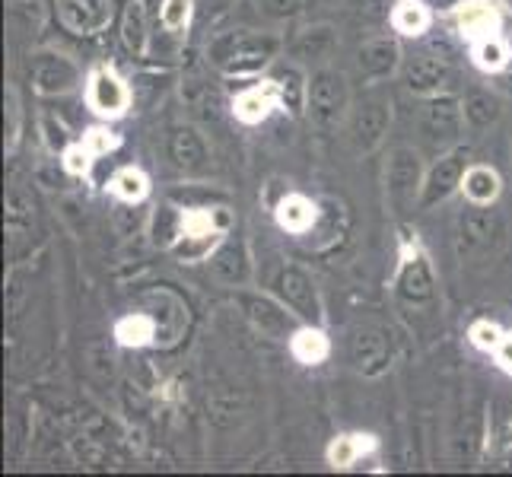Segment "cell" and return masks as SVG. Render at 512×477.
<instances>
[{
    "mask_svg": "<svg viewBox=\"0 0 512 477\" xmlns=\"http://www.w3.org/2000/svg\"><path fill=\"white\" fill-rule=\"evenodd\" d=\"M284 51V39L271 32L233 29L220 32L207 45V61L226 77H255Z\"/></svg>",
    "mask_w": 512,
    "mask_h": 477,
    "instance_id": "6da1fadb",
    "label": "cell"
},
{
    "mask_svg": "<svg viewBox=\"0 0 512 477\" xmlns=\"http://www.w3.org/2000/svg\"><path fill=\"white\" fill-rule=\"evenodd\" d=\"M353 109L350 83L344 70L322 64L309 74V93H306V115L319 131H338L347 125V115Z\"/></svg>",
    "mask_w": 512,
    "mask_h": 477,
    "instance_id": "7a4b0ae2",
    "label": "cell"
},
{
    "mask_svg": "<svg viewBox=\"0 0 512 477\" xmlns=\"http://www.w3.org/2000/svg\"><path fill=\"white\" fill-rule=\"evenodd\" d=\"M423 179H427V166H423L417 147L401 144V147H395L392 153H388L385 191H388V204L395 207L398 217H408L414 207H420Z\"/></svg>",
    "mask_w": 512,
    "mask_h": 477,
    "instance_id": "3957f363",
    "label": "cell"
},
{
    "mask_svg": "<svg viewBox=\"0 0 512 477\" xmlns=\"http://www.w3.org/2000/svg\"><path fill=\"white\" fill-rule=\"evenodd\" d=\"M462 128H465L462 99L452 93H439L427 99V105H423V112H420V134H423V144L430 150L446 153L458 147Z\"/></svg>",
    "mask_w": 512,
    "mask_h": 477,
    "instance_id": "277c9868",
    "label": "cell"
},
{
    "mask_svg": "<svg viewBox=\"0 0 512 477\" xmlns=\"http://www.w3.org/2000/svg\"><path fill=\"white\" fill-rule=\"evenodd\" d=\"M236 303L242 309V315L249 318L252 328L261 331L264 338L271 341H290L296 328H299V318L290 306H284L274 293H252V290H236Z\"/></svg>",
    "mask_w": 512,
    "mask_h": 477,
    "instance_id": "5b68a950",
    "label": "cell"
},
{
    "mask_svg": "<svg viewBox=\"0 0 512 477\" xmlns=\"http://www.w3.org/2000/svg\"><path fill=\"white\" fill-rule=\"evenodd\" d=\"M401 77H404V86H408L411 93L430 99L439 93H449V86L455 83V64H452V58L443 55V51L420 48V51H414V55L404 58Z\"/></svg>",
    "mask_w": 512,
    "mask_h": 477,
    "instance_id": "8992f818",
    "label": "cell"
},
{
    "mask_svg": "<svg viewBox=\"0 0 512 477\" xmlns=\"http://www.w3.org/2000/svg\"><path fill=\"white\" fill-rule=\"evenodd\" d=\"M468 147H452L446 153H436V159L427 166V179H423L420 210H433L443 201H449L455 191H462V179L468 172Z\"/></svg>",
    "mask_w": 512,
    "mask_h": 477,
    "instance_id": "52a82bcc",
    "label": "cell"
},
{
    "mask_svg": "<svg viewBox=\"0 0 512 477\" xmlns=\"http://www.w3.org/2000/svg\"><path fill=\"white\" fill-rule=\"evenodd\" d=\"M271 293L284 306H290L303 322H315L322 315L319 287H315L312 274L303 264H284V268H277V274L271 277Z\"/></svg>",
    "mask_w": 512,
    "mask_h": 477,
    "instance_id": "ba28073f",
    "label": "cell"
},
{
    "mask_svg": "<svg viewBox=\"0 0 512 477\" xmlns=\"http://www.w3.org/2000/svg\"><path fill=\"white\" fill-rule=\"evenodd\" d=\"M347 140L357 153H376L382 147V140L388 137L392 128V109L385 99H363L360 105H353L347 115Z\"/></svg>",
    "mask_w": 512,
    "mask_h": 477,
    "instance_id": "9c48e42d",
    "label": "cell"
},
{
    "mask_svg": "<svg viewBox=\"0 0 512 477\" xmlns=\"http://www.w3.org/2000/svg\"><path fill=\"white\" fill-rule=\"evenodd\" d=\"M86 105L99 118H121L134 105V86L115 67H96L86 80Z\"/></svg>",
    "mask_w": 512,
    "mask_h": 477,
    "instance_id": "30bf717a",
    "label": "cell"
},
{
    "mask_svg": "<svg viewBox=\"0 0 512 477\" xmlns=\"http://www.w3.org/2000/svg\"><path fill=\"white\" fill-rule=\"evenodd\" d=\"M503 220L490 207L471 204V210L458 226V255L462 258H487L500 249L503 242Z\"/></svg>",
    "mask_w": 512,
    "mask_h": 477,
    "instance_id": "8fae6325",
    "label": "cell"
},
{
    "mask_svg": "<svg viewBox=\"0 0 512 477\" xmlns=\"http://www.w3.org/2000/svg\"><path fill=\"white\" fill-rule=\"evenodd\" d=\"M83 83L80 64L61 51H39L32 55V90L39 96H70Z\"/></svg>",
    "mask_w": 512,
    "mask_h": 477,
    "instance_id": "7c38bea8",
    "label": "cell"
},
{
    "mask_svg": "<svg viewBox=\"0 0 512 477\" xmlns=\"http://www.w3.org/2000/svg\"><path fill=\"white\" fill-rule=\"evenodd\" d=\"M166 159L175 172L201 175L210 166V147L194 125H172L166 131Z\"/></svg>",
    "mask_w": 512,
    "mask_h": 477,
    "instance_id": "4fadbf2b",
    "label": "cell"
},
{
    "mask_svg": "<svg viewBox=\"0 0 512 477\" xmlns=\"http://www.w3.org/2000/svg\"><path fill=\"white\" fill-rule=\"evenodd\" d=\"M357 74L363 83H382L388 77H395L404 67V51L401 42L392 39V35H379V39H369L357 48Z\"/></svg>",
    "mask_w": 512,
    "mask_h": 477,
    "instance_id": "5bb4252c",
    "label": "cell"
},
{
    "mask_svg": "<svg viewBox=\"0 0 512 477\" xmlns=\"http://www.w3.org/2000/svg\"><path fill=\"white\" fill-rule=\"evenodd\" d=\"M58 20L74 35H99L115 20V0H55Z\"/></svg>",
    "mask_w": 512,
    "mask_h": 477,
    "instance_id": "9a60e30c",
    "label": "cell"
},
{
    "mask_svg": "<svg viewBox=\"0 0 512 477\" xmlns=\"http://www.w3.org/2000/svg\"><path fill=\"white\" fill-rule=\"evenodd\" d=\"M350 360L363 376H379L392 366V334L379 325H366L353 334Z\"/></svg>",
    "mask_w": 512,
    "mask_h": 477,
    "instance_id": "2e32d148",
    "label": "cell"
},
{
    "mask_svg": "<svg viewBox=\"0 0 512 477\" xmlns=\"http://www.w3.org/2000/svg\"><path fill=\"white\" fill-rule=\"evenodd\" d=\"M207 261H210V274L223 287L239 290L252 280V255L242 239H223Z\"/></svg>",
    "mask_w": 512,
    "mask_h": 477,
    "instance_id": "e0dca14e",
    "label": "cell"
},
{
    "mask_svg": "<svg viewBox=\"0 0 512 477\" xmlns=\"http://www.w3.org/2000/svg\"><path fill=\"white\" fill-rule=\"evenodd\" d=\"M334 51H338V32L328 23H315V26H306L303 32H296V39L287 45V58L303 67L306 64L322 67L334 58Z\"/></svg>",
    "mask_w": 512,
    "mask_h": 477,
    "instance_id": "ac0fdd59",
    "label": "cell"
},
{
    "mask_svg": "<svg viewBox=\"0 0 512 477\" xmlns=\"http://www.w3.org/2000/svg\"><path fill=\"white\" fill-rule=\"evenodd\" d=\"M274 220L290 236H309L322 220V201H312V198H306V194L290 191L277 201Z\"/></svg>",
    "mask_w": 512,
    "mask_h": 477,
    "instance_id": "d6986e66",
    "label": "cell"
},
{
    "mask_svg": "<svg viewBox=\"0 0 512 477\" xmlns=\"http://www.w3.org/2000/svg\"><path fill=\"white\" fill-rule=\"evenodd\" d=\"M452 16H455L458 32L471 42L487 39V35H497L500 23H503L500 7L493 4V0H462V4L452 7Z\"/></svg>",
    "mask_w": 512,
    "mask_h": 477,
    "instance_id": "ffe728a7",
    "label": "cell"
},
{
    "mask_svg": "<svg viewBox=\"0 0 512 477\" xmlns=\"http://www.w3.org/2000/svg\"><path fill=\"white\" fill-rule=\"evenodd\" d=\"M398 293H401L404 303H411V306H423L433 299V293H436L433 268L420 249H414L408 258H404L401 274H398Z\"/></svg>",
    "mask_w": 512,
    "mask_h": 477,
    "instance_id": "44dd1931",
    "label": "cell"
},
{
    "mask_svg": "<svg viewBox=\"0 0 512 477\" xmlns=\"http://www.w3.org/2000/svg\"><path fill=\"white\" fill-rule=\"evenodd\" d=\"M274 109H280L274 77L261 80L255 86H245V90L233 99V115L242 121V125H261Z\"/></svg>",
    "mask_w": 512,
    "mask_h": 477,
    "instance_id": "7402d4cb",
    "label": "cell"
},
{
    "mask_svg": "<svg viewBox=\"0 0 512 477\" xmlns=\"http://www.w3.org/2000/svg\"><path fill=\"white\" fill-rule=\"evenodd\" d=\"M462 109H465V125L471 131H487L503 118V99L490 86H468Z\"/></svg>",
    "mask_w": 512,
    "mask_h": 477,
    "instance_id": "603a6c76",
    "label": "cell"
},
{
    "mask_svg": "<svg viewBox=\"0 0 512 477\" xmlns=\"http://www.w3.org/2000/svg\"><path fill=\"white\" fill-rule=\"evenodd\" d=\"M274 83H277V96H280V109L290 115H303L306 112V93H309V74H303V64L287 61L274 70Z\"/></svg>",
    "mask_w": 512,
    "mask_h": 477,
    "instance_id": "cb8c5ba5",
    "label": "cell"
},
{
    "mask_svg": "<svg viewBox=\"0 0 512 477\" xmlns=\"http://www.w3.org/2000/svg\"><path fill=\"white\" fill-rule=\"evenodd\" d=\"M150 13L144 0H125V10H121V42L131 51V55L144 58L150 51Z\"/></svg>",
    "mask_w": 512,
    "mask_h": 477,
    "instance_id": "d4e9b609",
    "label": "cell"
},
{
    "mask_svg": "<svg viewBox=\"0 0 512 477\" xmlns=\"http://www.w3.org/2000/svg\"><path fill=\"white\" fill-rule=\"evenodd\" d=\"M500 191H503V179H500L497 169H493V166H481V163L468 166L465 179H462V194H465L468 204L490 207L493 201L500 198Z\"/></svg>",
    "mask_w": 512,
    "mask_h": 477,
    "instance_id": "484cf974",
    "label": "cell"
},
{
    "mask_svg": "<svg viewBox=\"0 0 512 477\" xmlns=\"http://www.w3.org/2000/svg\"><path fill=\"white\" fill-rule=\"evenodd\" d=\"M388 23L398 35H408V39H420L423 32L433 26V13L423 0H398L388 13Z\"/></svg>",
    "mask_w": 512,
    "mask_h": 477,
    "instance_id": "4316f807",
    "label": "cell"
},
{
    "mask_svg": "<svg viewBox=\"0 0 512 477\" xmlns=\"http://www.w3.org/2000/svg\"><path fill=\"white\" fill-rule=\"evenodd\" d=\"M376 449V436L369 433H344V436H334L331 446H328V465L331 468H353L360 462L366 452Z\"/></svg>",
    "mask_w": 512,
    "mask_h": 477,
    "instance_id": "83f0119b",
    "label": "cell"
},
{
    "mask_svg": "<svg viewBox=\"0 0 512 477\" xmlns=\"http://www.w3.org/2000/svg\"><path fill=\"white\" fill-rule=\"evenodd\" d=\"M290 353L293 357L303 363V366H319L322 360H328V353H331V344L325 338V331L322 328H315V325H299L296 334L290 338Z\"/></svg>",
    "mask_w": 512,
    "mask_h": 477,
    "instance_id": "f1b7e54d",
    "label": "cell"
},
{
    "mask_svg": "<svg viewBox=\"0 0 512 477\" xmlns=\"http://www.w3.org/2000/svg\"><path fill=\"white\" fill-rule=\"evenodd\" d=\"M115 338H118V344H125V347H144V344L160 341V325H156L153 315L134 312V315H125L115 325Z\"/></svg>",
    "mask_w": 512,
    "mask_h": 477,
    "instance_id": "f546056e",
    "label": "cell"
},
{
    "mask_svg": "<svg viewBox=\"0 0 512 477\" xmlns=\"http://www.w3.org/2000/svg\"><path fill=\"white\" fill-rule=\"evenodd\" d=\"M109 191L115 194V198L121 204H144L147 201V194H150V179H147V172L144 169H137V166H125V169H118L112 175V182H109Z\"/></svg>",
    "mask_w": 512,
    "mask_h": 477,
    "instance_id": "4dcf8cb0",
    "label": "cell"
},
{
    "mask_svg": "<svg viewBox=\"0 0 512 477\" xmlns=\"http://www.w3.org/2000/svg\"><path fill=\"white\" fill-rule=\"evenodd\" d=\"M471 61H474V67H481L484 74H503L512 61V51L497 32V35H487V39H478L471 45Z\"/></svg>",
    "mask_w": 512,
    "mask_h": 477,
    "instance_id": "1f68e13d",
    "label": "cell"
},
{
    "mask_svg": "<svg viewBox=\"0 0 512 477\" xmlns=\"http://www.w3.org/2000/svg\"><path fill=\"white\" fill-rule=\"evenodd\" d=\"M179 229H182V210L179 207H172V204L156 207V214L150 220L153 245H160V249H172V245L179 242Z\"/></svg>",
    "mask_w": 512,
    "mask_h": 477,
    "instance_id": "d6a6232c",
    "label": "cell"
},
{
    "mask_svg": "<svg viewBox=\"0 0 512 477\" xmlns=\"http://www.w3.org/2000/svg\"><path fill=\"white\" fill-rule=\"evenodd\" d=\"M341 233H344V207L334 198H325L322 201V220L312 229V236H319L315 239V249H328V245H334L341 239Z\"/></svg>",
    "mask_w": 512,
    "mask_h": 477,
    "instance_id": "836d02e7",
    "label": "cell"
},
{
    "mask_svg": "<svg viewBox=\"0 0 512 477\" xmlns=\"http://www.w3.org/2000/svg\"><path fill=\"white\" fill-rule=\"evenodd\" d=\"M194 13H198V4L194 0H163L160 7V26L166 32H175L182 39V35L188 32Z\"/></svg>",
    "mask_w": 512,
    "mask_h": 477,
    "instance_id": "e575fe53",
    "label": "cell"
},
{
    "mask_svg": "<svg viewBox=\"0 0 512 477\" xmlns=\"http://www.w3.org/2000/svg\"><path fill=\"white\" fill-rule=\"evenodd\" d=\"M32 201L26 198L23 191H10L7 194V229L16 236V233H26V229L32 226Z\"/></svg>",
    "mask_w": 512,
    "mask_h": 477,
    "instance_id": "d590c367",
    "label": "cell"
},
{
    "mask_svg": "<svg viewBox=\"0 0 512 477\" xmlns=\"http://www.w3.org/2000/svg\"><path fill=\"white\" fill-rule=\"evenodd\" d=\"M80 144L99 159V156H109L112 150H118L121 147V137L115 131H109V128H90V131L83 134Z\"/></svg>",
    "mask_w": 512,
    "mask_h": 477,
    "instance_id": "8d00e7d4",
    "label": "cell"
},
{
    "mask_svg": "<svg viewBox=\"0 0 512 477\" xmlns=\"http://www.w3.org/2000/svg\"><path fill=\"white\" fill-rule=\"evenodd\" d=\"M39 128H42V137H45V147L48 150H67V144H70V131H67V125L61 118H55V115H42L39 118Z\"/></svg>",
    "mask_w": 512,
    "mask_h": 477,
    "instance_id": "74e56055",
    "label": "cell"
},
{
    "mask_svg": "<svg viewBox=\"0 0 512 477\" xmlns=\"http://www.w3.org/2000/svg\"><path fill=\"white\" fill-rule=\"evenodd\" d=\"M468 338L478 350H497V344L503 341V331H500L497 322H487V318H481V322H474L468 328Z\"/></svg>",
    "mask_w": 512,
    "mask_h": 477,
    "instance_id": "f35d334b",
    "label": "cell"
},
{
    "mask_svg": "<svg viewBox=\"0 0 512 477\" xmlns=\"http://www.w3.org/2000/svg\"><path fill=\"white\" fill-rule=\"evenodd\" d=\"M93 163H96V156H93L90 150H86L83 144H74V147H67V150H64V169H67L70 175H90Z\"/></svg>",
    "mask_w": 512,
    "mask_h": 477,
    "instance_id": "ab89813d",
    "label": "cell"
},
{
    "mask_svg": "<svg viewBox=\"0 0 512 477\" xmlns=\"http://www.w3.org/2000/svg\"><path fill=\"white\" fill-rule=\"evenodd\" d=\"M315 4V0H264V7H268V13L271 16H296V13H303V10H309Z\"/></svg>",
    "mask_w": 512,
    "mask_h": 477,
    "instance_id": "60d3db41",
    "label": "cell"
},
{
    "mask_svg": "<svg viewBox=\"0 0 512 477\" xmlns=\"http://www.w3.org/2000/svg\"><path fill=\"white\" fill-rule=\"evenodd\" d=\"M7 112H10V150H16V144H20V96H16L13 86L7 90Z\"/></svg>",
    "mask_w": 512,
    "mask_h": 477,
    "instance_id": "b9f144b4",
    "label": "cell"
},
{
    "mask_svg": "<svg viewBox=\"0 0 512 477\" xmlns=\"http://www.w3.org/2000/svg\"><path fill=\"white\" fill-rule=\"evenodd\" d=\"M236 4H239V0H198V10H201L204 20L210 23V20H220V16H226Z\"/></svg>",
    "mask_w": 512,
    "mask_h": 477,
    "instance_id": "7bdbcfd3",
    "label": "cell"
},
{
    "mask_svg": "<svg viewBox=\"0 0 512 477\" xmlns=\"http://www.w3.org/2000/svg\"><path fill=\"white\" fill-rule=\"evenodd\" d=\"M353 7H357L363 16H369V20H382V16L392 13L385 7V0H353Z\"/></svg>",
    "mask_w": 512,
    "mask_h": 477,
    "instance_id": "ee69618b",
    "label": "cell"
},
{
    "mask_svg": "<svg viewBox=\"0 0 512 477\" xmlns=\"http://www.w3.org/2000/svg\"><path fill=\"white\" fill-rule=\"evenodd\" d=\"M493 353H497V366L503 369V373L512 376V331L503 334V341L497 344V350H493Z\"/></svg>",
    "mask_w": 512,
    "mask_h": 477,
    "instance_id": "f6af8a7d",
    "label": "cell"
}]
</instances>
